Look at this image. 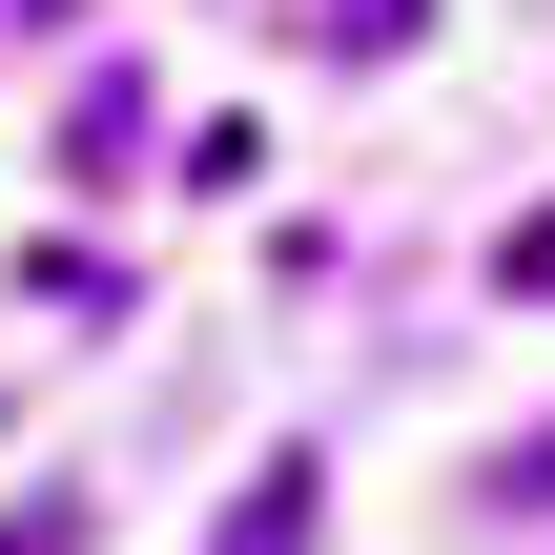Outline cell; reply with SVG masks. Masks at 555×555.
<instances>
[{
	"instance_id": "6da1fadb",
	"label": "cell",
	"mask_w": 555,
	"mask_h": 555,
	"mask_svg": "<svg viewBox=\"0 0 555 555\" xmlns=\"http://www.w3.org/2000/svg\"><path fill=\"white\" fill-rule=\"evenodd\" d=\"M309 535H330V474H309V453H268V474L227 494V535H206V555H309Z\"/></svg>"
},
{
	"instance_id": "7a4b0ae2",
	"label": "cell",
	"mask_w": 555,
	"mask_h": 555,
	"mask_svg": "<svg viewBox=\"0 0 555 555\" xmlns=\"http://www.w3.org/2000/svg\"><path fill=\"white\" fill-rule=\"evenodd\" d=\"M62 165H82V185H144V165H165V144H144V82H124V62H103V82L62 103Z\"/></svg>"
},
{
	"instance_id": "3957f363",
	"label": "cell",
	"mask_w": 555,
	"mask_h": 555,
	"mask_svg": "<svg viewBox=\"0 0 555 555\" xmlns=\"http://www.w3.org/2000/svg\"><path fill=\"white\" fill-rule=\"evenodd\" d=\"M309 41H330V62H412V41H433V0H309Z\"/></svg>"
},
{
	"instance_id": "277c9868",
	"label": "cell",
	"mask_w": 555,
	"mask_h": 555,
	"mask_svg": "<svg viewBox=\"0 0 555 555\" xmlns=\"http://www.w3.org/2000/svg\"><path fill=\"white\" fill-rule=\"evenodd\" d=\"M0 555H82V494H21V515H0Z\"/></svg>"
},
{
	"instance_id": "5b68a950",
	"label": "cell",
	"mask_w": 555,
	"mask_h": 555,
	"mask_svg": "<svg viewBox=\"0 0 555 555\" xmlns=\"http://www.w3.org/2000/svg\"><path fill=\"white\" fill-rule=\"evenodd\" d=\"M494 288H515V309H555V206L515 227V247H494Z\"/></svg>"
},
{
	"instance_id": "8992f818",
	"label": "cell",
	"mask_w": 555,
	"mask_h": 555,
	"mask_svg": "<svg viewBox=\"0 0 555 555\" xmlns=\"http://www.w3.org/2000/svg\"><path fill=\"white\" fill-rule=\"evenodd\" d=\"M494 494H515V515H555V433H515V453H494Z\"/></svg>"
}]
</instances>
